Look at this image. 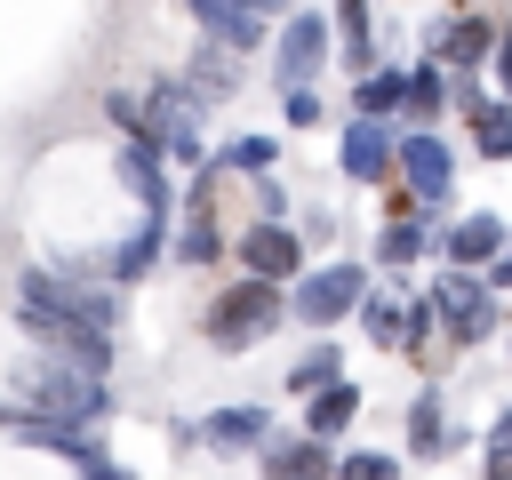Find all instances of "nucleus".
I'll return each mask as SVG.
<instances>
[{
    "instance_id": "7ed1b4c3",
    "label": "nucleus",
    "mask_w": 512,
    "mask_h": 480,
    "mask_svg": "<svg viewBox=\"0 0 512 480\" xmlns=\"http://www.w3.org/2000/svg\"><path fill=\"white\" fill-rule=\"evenodd\" d=\"M368 288H376L368 256H328V264H304V272L288 280V320H296V328H312V336H328V328H344V320L368 304Z\"/></svg>"
},
{
    "instance_id": "6ab92c4d",
    "label": "nucleus",
    "mask_w": 512,
    "mask_h": 480,
    "mask_svg": "<svg viewBox=\"0 0 512 480\" xmlns=\"http://www.w3.org/2000/svg\"><path fill=\"white\" fill-rule=\"evenodd\" d=\"M256 480H336V456L320 448V440H304V432H272L264 440V456H256Z\"/></svg>"
},
{
    "instance_id": "20e7f679",
    "label": "nucleus",
    "mask_w": 512,
    "mask_h": 480,
    "mask_svg": "<svg viewBox=\"0 0 512 480\" xmlns=\"http://www.w3.org/2000/svg\"><path fill=\"white\" fill-rule=\"evenodd\" d=\"M280 320H288V288H272V280H224L208 296V312H200V336L216 352H256Z\"/></svg>"
},
{
    "instance_id": "423d86ee",
    "label": "nucleus",
    "mask_w": 512,
    "mask_h": 480,
    "mask_svg": "<svg viewBox=\"0 0 512 480\" xmlns=\"http://www.w3.org/2000/svg\"><path fill=\"white\" fill-rule=\"evenodd\" d=\"M424 296H432V320H440V336H448L456 352H480V344L504 328V296H488L480 272H432Z\"/></svg>"
},
{
    "instance_id": "f257e3e1",
    "label": "nucleus",
    "mask_w": 512,
    "mask_h": 480,
    "mask_svg": "<svg viewBox=\"0 0 512 480\" xmlns=\"http://www.w3.org/2000/svg\"><path fill=\"white\" fill-rule=\"evenodd\" d=\"M8 320L64 368H88V376H112V336H120V296L88 272H48V264H24L8 280Z\"/></svg>"
},
{
    "instance_id": "5701e85b",
    "label": "nucleus",
    "mask_w": 512,
    "mask_h": 480,
    "mask_svg": "<svg viewBox=\"0 0 512 480\" xmlns=\"http://www.w3.org/2000/svg\"><path fill=\"white\" fill-rule=\"evenodd\" d=\"M280 152H288V144H280V136H264V128H240V136L208 144V160H216L224 176H256V184H264V176L280 168Z\"/></svg>"
},
{
    "instance_id": "2eb2a0df",
    "label": "nucleus",
    "mask_w": 512,
    "mask_h": 480,
    "mask_svg": "<svg viewBox=\"0 0 512 480\" xmlns=\"http://www.w3.org/2000/svg\"><path fill=\"white\" fill-rule=\"evenodd\" d=\"M192 440L216 448V456H264V440H272V408H264V400H224V408H208V416L192 424Z\"/></svg>"
},
{
    "instance_id": "c9c22d12",
    "label": "nucleus",
    "mask_w": 512,
    "mask_h": 480,
    "mask_svg": "<svg viewBox=\"0 0 512 480\" xmlns=\"http://www.w3.org/2000/svg\"><path fill=\"white\" fill-rule=\"evenodd\" d=\"M80 480H128V464H120V456H104V464H88Z\"/></svg>"
},
{
    "instance_id": "e433bc0d",
    "label": "nucleus",
    "mask_w": 512,
    "mask_h": 480,
    "mask_svg": "<svg viewBox=\"0 0 512 480\" xmlns=\"http://www.w3.org/2000/svg\"><path fill=\"white\" fill-rule=\"evenodd\" d=\"M248 8H256V16H280V8H288V0H248Z\"/></svg>"
},
{
    "instance_id": "4468645a",
    "label": "nucleus",
    "mask_w": 512,
    "mask_h": 480,
    "mask_svg": "<svg viewBox=\"0 0 512 480\" xmlns=\"http://www.w3.org/2000/svg\"><path fill=\"white\" fill-rule=\"evenodd\" d=\"M184 16H192L200 40L224 48V56H256V48H272V16H256L248 0H184Z\"/></svg>"
},
{
    "instance_id": "39448f33",
    "label": "nucleus",
    "mask_w": 512,
    "mask_h": 480,
    "mask_svg": "<svg viewBox=\"0 0 512 480\" xmlns=\"http://www.w3.org/2000/svg\"><path fill=\"white\" fill-rule=\"evenodd\" d=\"M136 104H144V136H152V152L168 160V168H208V128H200V104L184 96V80H144L136 88Z\"/></svg>"
},
{
    "instance_id": "ddd939ff",
    "label": "nucleus",
    "mask_w": 512,
    "mask_h": 480,
    "mask_svg": "<svg viewBox=\"0 0 512 480\" xmlns=\"http://www.w3.org/2000/svg\"><path fill=\"white\" fill-rule=\"evenodd\" d=\"M112 176L136 192V208L144 216H160V224H176V208H184V192H176V168L152 152V144H112Z\"/></svg>"
},
{
    "instance_id": "1a4fd4ad",
    "label": "nucleus",
    "mask_w": 512,
    "mask_h": 480,
    "mask_svg": "<svg viewBox=\"0 0 512 480\" xmlns=\"http://www.w3.org/2000/svg\"><path fill=\"white\" fill-rule=\"evenodd\" d=\"M400 192L432 216H448L456 200V144L440 128H400Z\"/></svg>"
},
{
    "instance_id": "0eeeda50",
    "label": "nucleus",
    "mask_w": 512,
    "mask_h": 480,
    "mask_svg": "<svg viewBox=\"0 0 512 480\" xmlns=\"http://www.w3.org/2000/svg\"><path fill=\"white\" fill-rule=\"evenodd\" d=\"M328 48H336L328 16H320V8H288V24H272V96H288V88H320Z\"/></svg>"
},
{
    "instance_id": "c756f323",
    "label": "nucleus",
    "mask_w": 512,
    "mask_h": 480,
    "mask_svg": "<svg viewBox=\"0 0 512 480\" xmlns=\"http://www.w3.org/2000/svg\"><path fill=\"white\" fill-rule=\"evenodd\" d=\"M432 336H440V320H432V296L408 280V288H400V352H424Z\"/></svg>"
},
{
    "instance_id": "cd10ccee",
    "label": "nucleus",
    "mask_w": 512,
    "mask_h": 480,
    "mask_svg": "<svg viewBox=\"0 0 512 480\" xmlns=\"http://www.w3.org/2000/svg\"><path fill=\"white\" fill-rule=\"evenodd\" d=\"M464 136H472V152H480V160H512V104H504V96H488L480 112H464Z\"/></svg>"
},
{
    "instance_id": "4be33fe9",
    "label": "nucleus",
    "mask_w": 512,
    "mask_h": 480,
    "mask_svg": "<svg viewBox=\"0 0 512 480\" xmlns=\"http://www.w3.org/2000/svg\"><path fill=\"white\" fill-rule=\"evenodd\" d=\"M392 112H408V64L360 72V80H352V120H384V128H392Z\"/></svg>"
},
{
    "instance_id": "b1692460",
    "label": "nucleus",
    "mask_w": 512,
    "mask_h": 480,
    "mask_svg": "<svg viewBox=\"0 0 512 480\" xmlns=\"http://www.w3.org/2000/svg\"><path fill=\"white\" fill-rule=\"evenodd\" d=\"M224 256H232V240H224V224H216V216H176L168 264H184V272H208V264H224Z\"/></svg>"
},
{
    "instance_id": "a211bd4d",
    "label": "nucleus",
    "mask_w": 512,
    "mask_h": 480,
    "mask_svg": "<svg viewBox=\"0 0 512 480\" xmlns=\"http://www.w3.org/2000/svg\"><path fill=\"white\" fill-rule=\"evenodd\" d=\"M176 80H184V96H192V104H200V120H208L216 104H232V96H240V56H224V48H208V40H200V48H192V64H184Z\"/></svg>"
},
{
    "instance_id": "9d476101",
    "label": "nucleus",
    "mask_w": 512,
    "mask_h": 480,
    "mask_svg": "<svg viewBox=\"0 0 512 480\" xmlns=\"http://www.w3.org/2000/svg\"><path fill=\"white\" fill-rule=\"evenodd\" d=\"M440 232H448V216H432V208H416V216H384V224H376V240H368V272L408 280L416 264H432V256H440Z\"/></svg>"
},
{
    "instance_id": "f3484780",
    "label": "nucleus",
    "mask_w": 512,
    "mask_h": 480,
    "mask_svg": "<svg viewBox=\"0 0 512 480\" xmlns=\"http://www.w3.org/2000/svg\"><path fill=\"white\" fill-rule=\"evenodd\" d=\"M168 240H176V224H160V216H136V232H128V240H120V248H112V256L88 272V280H104V288L120 296V288L152 280V264H168Z\"/></svg>"
},
{
    "instance_id": "f03ea898",
    "label": "nucleus",
    "mask_w": 512,
    "mask_h": 480,
    "mask_svg": "<svg viewBox=\"0 0 512 480\" xmlns=\"http://www.w3.org/2000/svg\"><path fill=\"white\" fill-rule=\"evenodd\" d=\"M8 400L32 408V416H56V424H72V432H96V424L120 408L112 376L64 368V360H48V352H24V360L8 368Z\"/></svg>"
},
{
    "instance_id": "aec40b11",
    "label": "nucleus",
    "mask_w": 512,
    "mask_h": 480,
    "mask_svg": "<svg viewBox=\"0 0 512 480\" xmlns=\"http://www.w3.org/2000/svg\"><path fill=\"white\" fill-rule=\"evenodd\" d=\"M328 32L344 48V72H376V0H328Z\"/></svg>"
},
{
    "instance_id": "7c9ffc66",
    "label": "nucleus",
    "mask_w": 512,
    "mask_h": 480,
    "mask_svg": "<svg viewBox=\"0 0 512 480\" xmlns=\"http://www.w3.org/2000/svg\"><path fill=\"white\" fill-rule=\"evenodd\" d=\"M408 464L392 456V448H344L336 456V480H400Z\"/></svg>"
},
{
    "instance_id": "2f4dec72",
    "label": "nucleus",
    "mask_w": 512,
    "mask_h": 480,
    "mask_svg": "<svg viewBox=\"0 0 512 480\" xmlns=\"http://www.w3.org/2000/svg\"><path fill=\"white\" fill-rule=\"evenodd\" d=\"M280 120L304 136V128H320V120H328V96H320V88H288V96H280Z\"/></svg>"
},
{
    "instance_id": "72a5a7b5",
    "label": "nucleus",
    "mask_w": 512,
    "mask_h": 480,
    "mask_svg": "<svg viewBox=\"0 0 512 480\" xmlns=\"http://www.w3.org/2000/svg\"><path fill=\"white\" fill-rule=\"evenodd\" d=\"M480 456H488V464H512V408H504V416L488 424V440H480Z\"/></svg>"
},
{
    "instance_id": "f704fd0d",
    "label": "nucleus",
    "mask_w": 512,
    "mask_h": 480,
    "mask_svg": "<svg viewBox=\"0 0 512 480\" xmlns=\"http://www.w3.org/2000/svg\"><path fill=\"white\" fill-rule=\"evenodd\" d=\"M296 240H304V248H312V240H336V216H328V208H304V224H296Z\"/></svg>"
},
{
    "instance_id": "412c9836",
    "label": "nucleus",
    "mask_w": 512,
    "mask_h": 480,
    "mask_svg": "<svg viewBox=\"0 0 512 480\" xmlns=\"http://www.w3.org/2000/svg\"><path fill=\"white\" fill-rule=\"evenodd\" d=\"M360 408H368V392H360L352 376H336L328 392H312V400H304V440H320V448H328L336 432H352V424H360Z\"/></svg>"
},
{
    "instance_id": "bb28decb",
    "label": "nucleus",
    "mask_w": 512,
    "mask_h": 480,
    "mask_svg": "<svg viewBox=\"0 0 512 480\" xmlns=\"http://www.w3.org/2000/svg\"><path fill=\"white\" fill-rule=\"evenodd\" d=\"M440 112H448V72L432 56H416L408 64V128H432Z\"/></svg>"
},
{
    "instance_id": "c85d7f7f",
    "label": "nucleus",
    "mask_w": 512,
    "mask_h": 480,
    "mask_svg": "<svg viewBox=\"0 0 512 480\" xmlns=\"http://www.w3.org/2000/svg\"><path fill=\"white\" fill-rule=\"evenodd\" d=\"M400 288H408V280L368 288V304L352 312V320H360V336H368V344H384V352H400Z\"/></svg>"
},
{
    "instance_id": "dca6fc26",
    "label": "nucleus",
    "mask_w": 512,
    "mask_h": 480,
    "mask_svg": "<svg viewBox=\"0 0 512 480\" xmlns=\"http://www.w3.org/2000/svg\"><path fill=\"white\" fill-rule=\"evenodd\" d=\"M424 56H432L440 72H488V56H496V16H480V8L440 16V32H432Z\"/></svg>"
},
{
    "instance_id": "a878e982",
    "label": "nucleus",
    "mask_w": 512,
    "mask_h": 480,
    "mask_svg": "<svg viewBox=\"0 0 512 480\" xmlns=\"http://www.w3.org/2000/svg\"><path fill=\"white\" fill-rule=\"evenodd\" d=\"M400 432H408V448H416V456H448V400H440V392L424 384V392L408 400Z\"/></svg>"
},
{
    "instance_id": "473e14b6",
    "label": "nucleus",
    "mask_w": 512,
    "mask_h": 480,
    "mask_svg": "<svg viewBox=\"0 0 512 480\" xmlns=\"http://www.w3.org/2000/svg\"><path fill=\"white\" fill-rule=\"evenodd\" d=\"M488 80H496V96L512 104V24H496V56H488Z\"/></svg>"
},
{
    "instance_id": "6e6552de",
    "label": "nucleus",
    "mask_w": 512,
    "mask_h": 480,
    "mask_svg": "<svg viewBox=\"0 0 512 480\" xmlns=\"http://www.w3.org/2000/svg\"><path fill=\"white\" fill-rule=\"evenodd\" d=\"M336 176L360 184V192H392L400 184V128L344 112V128H336Z\"/></svg>"
},
{
    "instance_id": "9b49d317",
    "label": "nucleus",
    "mask_w": 512,
    "mask_h": 480,
    "mask_svg": "<svg viewBox=\"0 0 512 480\" xmlns=\"http://www.w3.org/2000/svg\"><path fill=\"white\" fill-rule=\"evenodd\" d=\"M504 240H512V216L504 208H472V216H448V232H440V272H488L496 256H504Z\"/></svg>"
},
{
    "instance_id": "393cba45",
    "label": "nucleus",
    "mask_w": 512,
    "mask_h": 480,
    "mask_svg": "<svg viewBox=\"0 0 512 480\" xmlns=\"http://www.w3.org/2000/svg\"><path fill=\"white\" fill-rule=\"evenodd\" d=\"M336 376H344V344H304L280 384H288V400H312V392H328Z\"/></svg>"
},
{
    "instance_id": "4c0bfd02",
    "label": "nucleus",
    "mask_w": 512,
    "mask_h": 480,
    "mask_svg": "<svg viewBox=\"0 0 512 480\" xmlns=\"http://www.w3.org/2000/svg\"><path fill=\"white\" fill-rule=\"evenodd\" d=\"M488 480H512V464H488Z\"/></svg>"
},
{
    "instance_id": "f8f14e48",
    "label": "nucleus",
    "mask_w": 512,
    "mask_h": 480,
    "mask_svg": "<svg viewBox=\"0 0 512 480\" xmlns=\"http://www.w3.org/2000/svg\"><path fill=\"white\" fill-rule=\"evenodd\" d=\"M232 256H240L248 280H272V288H288V280L304 272V240H296V224H264V216L232 232Z\"/></svg>"
}]
</instances>
